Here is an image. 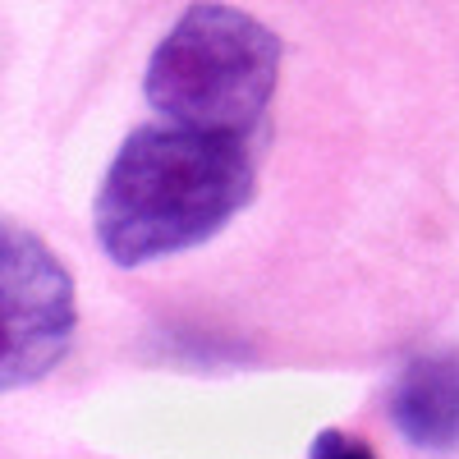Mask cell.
I'll use <instances>...</instances> for the list:
<instances>
[{
  "mask_svg": "<svg viewBox=\"0 0 459 459\" xmlns=\"http://www.w3.org/2000/svg\"><path fill=\"white\" fill-rule=\"evenodd\" d=\"M253 157L244 143L175 125H138L101 179L92 207L97 244L115 266H147L212 239L248 207Z\"/></svg>",
  "mask_w": 459,
  "mask_h": 459,
  "instance_id": "6da1fadb",
  "label": "cell"
},
{
  "mask_svg": "<svg viewBox=\"0 0 459 459\" xmlns=\"http://www.w3.org/2000/svg\"><path fill=\"white\" fill-rule=\"evenodd\" d=\"M281 79V37L235 5H188L147 60L143 92L161 125L244 143Z\"/></svg>",
  "mask_w": 459,
  "mask_h": 459,
  "instance_id": "7a4b0ae2",
  "label": "cell"
},
{
  "mask_svg": "<svg viewBox=\"0 0 459 459\" xmlns=\"http://www.w3.org/2000/svg\"><path fill=\"white\" fill-rule=\"evenodd\" d=\"M79 331L69 266L42 235L0 216V391L51 377Z\"/></svg>",
  "mask_w": 459,
  "mask_h": 459,
  "instance_id": "3957f363",
  "label": "cell"
},
{
  "mask_svg": "<svg viewBox=\"0 0 459 459\" xmlns=\"http://www.w3.org/2000/svg\"><path fill=\"white\" fill-rule=\"evenodd\" d=\"M391 423L418 450H459V350L413 359L391 386Z\"/></svg>",
  "mask_w": 459,
  "mask_h": 459,
  "instance_id": "277c9868",
  "label": "cell"
},
{
  "mask_svg": "<svg viewBox=\"0 0 459 459\" xmlns=\"http://www.w3.org/2000/svg\"><path fill=\"white\" fill-rule=\"evenodd\" d=\"M308 459H377V450H372L363 437H354V432L326 428V432H317V437H313Z\"/></svg>",
  "mask_w": 459,
  "mask_h": 459,
  "instance_id": "5b68a950",
  "label": "cell"
}]
</instances>
